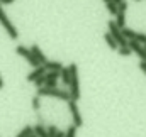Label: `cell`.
<instances>
[{
  "mask_svg": "<svg viewBox=\"0 0 146 137\" xmlns=\"http://www.w3.org/2000/svg\"><path fill=\"white\" fill-rule=\"evenodd\" d=\"M138 2H139V0H138Z\"/></svg>",
  "mask_w": 146,
  "mask_h": 137,
  "instance_id": "32",
  "label": "cell"
},
{
  "mask_svg": "<svg viewBox=\"0 0 146 137\" xmlns=\"http://www.w3.org/2000/svg\"><path fill=\"white\" fill-rule=\"evenodd\" d=\"M33 134H34V129H33L31 125H26V127H24V129H22L15 137H31Z\"/></svg>",
  "mask_w": 146,
  "mask_h": 137,
  "instance_id": "17",
  "label": "cell"
},
{
  "mask_svg": "<svg viewBox=\"0 0 146 137\" xmlns=\"http://www.w3.org/2000/svg\"><path fill=\"white\" fill-rule=\"evenodd\" d=\"M14 0H0V3H12Z\"/></svg>",
  "mask_w": 146,
  "mask_h": 137,
  "instance_id": "27",
  "label": "cell"
},
{
  "mask_svg": "<svg viewBox=\"0 0 146 137\" xmlns=\"http://www.w3.org/2000/svg\"><path fill=\"white\" fill-rule=\"evenodd\" d=\"M46 73H48V69L44 68V65H41V66H37V68H34V69H33V71H31V73H29V74L26 76V80H27L29 83H34V81H36L37 78L44 76Z\"/></svg>",
  "mask_w": 146,
  "mask_h": 137,
  "instance_id": "10",
  "label": "cell"
},
{
  "mask_svg": "<svg viewBox=\"0 0 146 137\" xmlns=\"http://www.w3.org/2000/svg\"><path fill=\"white\" fill-rule=\"evenodd\" d=\"M44 83H46V78H44V76H41V78H37L36 81H34V86H36V88H42V86H44Z\"/></svg>",
  "mask_w": 146,
  "mask_h": 137,
  "instance_id": "23",
  "label": "cell"
},
{
  "mask_svg": "<svg viewBox=\"0 0 146 137\" xmlns=\"http://www.w3.org/2000/svg\"><path fill=\"white\" fill-rule=\"evenodd\" d=\"M106 7H107V10H109L110 15H115V14H117V10H119L115 2H107V3H106Z\"/></svg>",
  "mask_w": 146,
  "mask_h": 137,
  "instance_id": "19",
  "label": "cell"
},
{
  "mask_svg": "<svg viewBox=\"0 0 146 137\" xmlns=\"http://www.w3.org/2000/svg\"><path fill=\"white\" fill-rule=\"evenodd\" d=\"M15 53L19 54V56H22L33 68H37V66H41V63L37 61L36 58H34V54H33V51H31V47H26V46H22V44H19L17 47H15Z\"/></svg>",
  "mask_w": 146,
  "mask_h": 137,
  "instance_id": "5",
  "label": "cell"
},
{
  "mask_svg": "<svg viewBox=\"0 0 146 137\" xmlns=\"http://www.w3.org/2000/svg\"><path fill=\"white\" fill-rule=\"evenodd\" d=\"M60 132V129L56 125H49L48 127V137H56V134Z\"/></svg>",
  "mask_w": 146,
  "mask_h": 137,
  "instance_id": "21",
  "label": "cell"
},
{
  "mask_svg": "<svg viewBox=\"0 0 146 137\" xmlns=\"http://www.w3.org/2000/svg\"><path fill=\"white\" fill-rule=\"evenodd\" d=\"M122 34H124V37H126L127 41H138V42H141V44H146V34H143V32H136V31H133V29L124 27V29H122Z\"/></svg>",
  "mask_w": 146,
  "mask_h": 137,
  "instance_id": "7",
  "label": "cell"
},
{
  "mask_svg": "<svg viewBox=\"0 0 146 137\" xmlns=\"http://www.w3.org/2000/svg\"><path fill=\"white\" fill-rule=\"evenodd\" d=\"M31 137H36V134H33V136H31Z\"/></svg>",
  "mask_w": 146,
  "mask_h": 137,
  "instance_id": "30",
  "label": "cell"
},
{
  "mask_svg": "<svg viewBox=\"0 0 146 137\" xmlns=\"http://www.w3.org/2000/svg\"><path fill=\"white\" fill-rule=\"evenodd\" d=\"M60 78H61V81H63V85L68 88L70 86V83H72V71L68 66H65V68L60 71Z\"/></svg>",
  "mask_w": 146,
  "mask_h": 137,
  "instance_id": "12",
  "label": "cell"
},
{
  "mask_svg": "<svg viewBox=\"0 0 146 137\" xmlns=\"http://www.w3.org/2000/svg\"><path fill=\"white\" fill-rule=\"evenodd\" d=\"M3 88V80H2V76H0V90Z\"/></svg>",
  "mask_w": 146,
  "mask_h": 137,
  "instance_id": "28",
  "label": "cell"
},
{
  "mask_svg": "<svg viewBox=\"0 0 146 137\" xmlns=\"http://www.w3.org/2000/svg\"><path fill=\"white\" fill-rule=\"evenodd\" d=\"M139 68L143 69V73L146 74V61H141V63H139Z\"/></svg>",
  "mask_w": 146,
  "mask_h": 137,
  "instance_id": "25",
  "label": "cell"
},
{
  "mask_svg": "<svg viewBox=\"0 0 146 137\" xmlns=\"http://www.w3.org/2000/svg\"><path fill=\"white\" fill-rule=\"evenodd\" d=\"M33 129H34V134H36V137H48V127H44V125H42V122L36 124Z\"/></svg>",
  "mask_w": 146,
  "mask_h": 137,
  "instance_id": "14",
  "label": "cell"
},
{
  "mask_svg": "<svg viewBox=\"0 0 146 137\" xmlns=\"http://www.w3.org/2000/svg\"><path fill=\"white\" fill-rule=\"evenodd\" d=\"M44 68L48 69V71H61L65 66H63V63H61V61H53V59H48V61L44 63Z\"/></svg>",
  "mask_w": 146,
  "mask_h": 137,
  "instance_id": "13",
  "label": "cell"
},
{
  "mask_svg": "<svg viewBox=\"0 0 146 137\" xmlns=\"http://www.w3.org/2000/svg\"><path fill=\"white\" fill-rule=\"evenodd\" d=\"M76 129H78V127H75L72 124V125L65 130V137H76Z\"/></svg>",
  "mask_w": 146,
  "mask_h": 137,
  "instance_id": "20",
  "label": "cell"
},
{
  "mask_svg": "<svg viewBox=\"0 0 146 137\" xmlns=\"http://www.w3.org/2000/svg\"><path fill=\"white\" fill-rule=\"evenodd\" d=\"M68 108H70V113H72V120H73V125L75 127H82L83 125V119L80 115V110H78V105L75 100H70L68 102Z\"/></svg>",
  "mask_w": 146,
  "mask_h": 137,
  "instance_id": "6",
  "label": "cell"
},
{
  "mask_svg": "<svg viewBox=\"0 0 146 137\" xmlns=\"http://www.w3.org/2000/svg\"><path fill=\"white\" fill-rule=\"evenodd\" d=\"M31 51H33V54H34V58H36L37 61L41 63V65H44L46 61H48V58L44 56V53H42V49L37 46V44H33L31 46Z\"/></svg>",
  "mask_w": 146,
  "mask_h": 137,
  "instance_id": "11",
  "label": "cell"
},
{
  "mask_svg": "<svg viewBox=\"0 0 146 137\" xmlns=\"http://www.w3.org/2000/svg\"><path fill=\"white\" fill-rule=\"evenodd\" d=\"M104 39H106L107 46H109L112 51H117V49H119V44H117V42H115V39L110 36V32H106V34H104Z\"/></svg>",
  "mask_w": 146,
  "mask_h": 137,
  "instance_id": "16",
  "label": "cell"
},
{
  "mask_svg": "<svg viewBox=\"0 0 146 137\" xmlns=\"http://www.w3.org/2000/svg\"><path fill=\"white\" fill-rule=\"evenodd\" d=\"M44 78H46V83H44V86H48V88H54V86H58L60 71H48V73L44 74Z\"/></svg>",
  "mask_w": 146,
  "mask_h": 137,
  "instance_id": "9",
  "label": "cell"
},
{
  "mask_svg": "<svg viewBox=\"0 0 146 137\" xmlns=\"http://www.w3.org/2000/svg\"><path fill=\"white\" fill-rule=\"evenodd\" d=\"M107 27H109V31H107V32H110V36L115 39V42L119 44V47H121V46H127V42H129V41L124 37L122 29L115 24V20H109V22H107Z\"/></svg>",
  "mask_w": 146,
  "mask_h": 137,
  "instance_id": "4",
  "label": "cell"
},
{
  "mask_svg": "<svg viewBox=\"0 0 146 137\" xmlns=\"http://www.w3.org/2000/svg\"><path fill=\"white\" fill-rule=\"evenodd\" d=\"M143 46H145V49H146V44H143Z\"/></svg>",
  "mask_w": 146,
  "mask_h": 137,
  "instance_id": "31",
  "label": "cell"
},
{
  "mask_svg": "<svg viewBox=\"0 0 146 137\" xmlns=\"http://www.w3.org/2000/svg\"><path fill=\"white\" fill-rule=\"evenodd\" d=\"M68 68H70V71H72V83H70L68 90H70L72 100L78 102V100H80V78H78V66H76V63H70Z\"/></svg>",
  "mask_w": 146,
  "mask_h": 137,
  "instance_id": "2",
  "label": "cell"
},
{
  "mask_svg": "<svg viewBox=\"0 0 146 137\" xmlns=\"http://www.w3.org/2000/svg\"><path fill=\"white\" fill-rule=\"evenodd\" d=\"M104 2H106V3H107V2H114V0H104Z\"/></svg>",
  "mask_w": 146,
  "mask_h": 137,
  "instance_id": "29",
  "label": "cell"
},
{
  "mask_svg": "<svg viewBox=\"0 0 146 137\" xmlns=\"http://www.w3.org/2000/svg\"><path fill=\"white\" fill-rule=\"evenodd\" d=\"M117 53H119V56H131V54H133V51H131L129 46H121V47L117 49Z\"/></svg>",
  "mask_w": 146,
  "mask_h": 137,
  "instance_id": "18",
  "label": "cell"
},
{
  "mask_svg": "<svg viewBox=\"0 0 146 137\" xmlns=\"http://www.w3.org/2000/svg\"><path fill=\"white\" fill-rule=\"evenodd\" d=\"M37 97H53V98H58V100H63V102H70L72 100V95H70V90L68 88H48V86H42V88H37Z\"/></svg>",
  "mask_w": 146,
  "mask_h": 137,
  "instance_id": "1",
  "label": "cell"
},
{
  "mask_svg": "<svg viewBox=\"0 0 146 137\" xmlns=\"http://www.w3.org/2000/svg\"><path fill=\"white\" fill-rule=\"evenodd\" d=\"M31 105H33V108L39 112V108H41V100H39V97H33V100H31Z\"/></svg>",
  "mask_w": 146,
  "mask_h": 137,
  "instance_id": "22",
  "label": "cell"
},
{
  "mask_svg": "<svg viewBox=\"0 0 146 137\" xmlns=\"http://www.w3.org/2000/svg\"><path fill=\"white\" fill-rule=\"evenodd\" d=\"M56 137H65V132H63V130H60V132L56 134Z\"/></svg>",
  "mask_w": 146,
  "mask_h": 137,
  "instance_id": "26",
  "label": "cell"
},
{
  "mask_svg": "<svg viewBox=\"0 0 146 137\" xmlns=\"http://www.w3.org/2000/svg\"><path fill=\"white\" fill-rule=\"evenodd\" d=\"M115 24L121 27V29H124L126 27V12H122V10H117V14H115Z\"/></svg>",
  "mask_w": 146,
  "mask_h": 137,
  "instance_id": "15",
  "label": "cell"
},
{
  "mask_svg": "<svg viewBox=\"0 0 146 137\" xmlns=\"http://www.w3.org/2000/svg\"><path fill=\"white\" fill-rule=\"evenodd\" d=\"M117 9H119V10H122V12H126V10H127V2H126V0H122V2L117 5Z\"/></svg>",
  "mask_w": 146,
  "mask_h": 137,
  "instance_id": "24",
  "label": "cell"
},
{
  "mask_svg": "<svg viewBox=\"0 0 146 137\" xmlns=\"http://www.w3.org/2000/svg\"><path fill=\"white\" fill-rule=\"evenodd\" d=\"M0 24H2V27L5 29V32L10 36L14 41L19 37V32H17V29H15V26L10 22V19L7 17V14H5V10H3V7H2V3H0Z\"/></svg>",
  "mask_w": 146,
  "mask_h": 137,
  "instance_id": "3",
  "label": "cell"
},
{
  "mask_svg": "<svg viewBox=\"0 0 146 137\" xmlns=\"http://www.w3.org/2000/svg\"><path fill=\"white\" fill-rule=\"evenodd\" d=\"M127 46L131 47V51H133L134 54L139 56L141 61H146V49H145V46H143L141 42H138V41H129Z\"/></svg>",
  "mask_w": 146,
  "mask_h": 137,
  "instance_id": "8",
  "label": "cell"
}]
</instances>
